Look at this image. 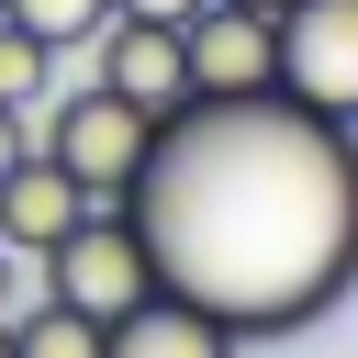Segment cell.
<instances>
[{"label":"cell","instance_id":"cell-1","mask_svg":"<svg viewBox=\"0 0 358 358\" xmlns=\"http://www.w3.org/2000/svg\"><path fill=\"white\" fill-rule=\"evenodd\" d=\"M123 213L145 224L157 280L190 291L224 347L313 336L358 291V123L291 90L190 101L157 123Z\"/></svg>","mask_w":358,"mask_h":358},{"label":"cell","instance_id":"cell-2","mask_svg":"<svg viewBox=\"0 0 358 358\" xmlns=\"http://www.w3.org/2000/svg\"><path fill=\"white\" fill-rule=\"evenodd\" d=\"M45 291H56V302H78V313L112 336V313L157 291V246H145V224H134L123 201H90V213L45 246Z\"/></svg>","mask_w":358,"mask_h":358},{"label":"cell","instance_id":"cell-3","mask_svg":"<svg viewBox=\"0 0 358 358\" xmlns=\"http://www.w3.org/2000/svg\"><path fill=\"white\" fill-rule=\"evenodd\" d=\"M145 145H157V112H134L123 90H67L56 112H45V157L90 190V201H123L134 179H145Z\"/></svg>","mask_w":358,"mask_h":358},{"label":"cell","instance_id":"cell-4","mask_svg":"<svg viewBox=\"0 0 358 358\" xmlns=\"http://www.w3.org/2000/svg\"><path fill=\"white\" fill-rule=\"evenodd\" d=\"M280 90L358 123V0H280Z\"/></svg>","mask_w":358,"mask_h":358},{"label":"cell","instance_id":"cell-5","mask_svg":"<svg viewBox=\"0 0 358 358\" xmlns=\"http://www.w3.org/2000/svg\"><path fill=\"white\" fill-rule=\"evenodd\" d=\"M190 45V101H235V90H280V11H246V0H201L179 22Z\"/></svg>","mask_w":358,"mask_h":358},{"label":"cell","instance_id":"cell-6","mask_svg":"<svg viewBox=\"0 0 358 358\" xmlns=\"http://www.w3.org/2000/svg\"><path fill=\"white\" fill-rule=\"evenodd\" d=\"M90 45H101V67H90L101 90H123V101L157 112V123L190 112V45H179V22H157V11H112Z\"/></svg>","mask_w":358,"mask_h":358},{"label":"cell","instance_id":"cell-7","mask_svg":"<svg viewBox=\"0 0 358 358\" xmlns=\"http://www.w3.org/2000/svg\"><path fill=\"white\" fill-rule=\"evenodd\" d=\"M78 213H90V190H78L45 145H22V157L0 168V246H11V257H45Z\"/></svg>","mask_w":358,"mask_h":358},{"label":"cell","instance_id":"cell-8","mask_svg":"<svg viewBox=\"0 0 358 358\" xmlns=\"http://www.w3.org/2000/svg\"><path fill=\"white\" fill-rule=\"evenodd\" d=\"M112 358H235V347H224V324H213L190 291H168V280H157L145 302H123V313H112Z\"/></svg>","mask_w":358,"mask_h":358},{"label":"cell","instance_id":"cell-9","mask_svg":"<svg viewBox=\"0 0 358 358\" xmlns=\"http://www.w3.org/2000/svg\"><path fill=\"white\" fill-rule=\"evenodd\" d=\"M11 358H112V336L78 313V302H34V313H11Z\"/></svg>","mask_w":358,"mask_h":358},{"label":"cell","instance_id":"cell-10","mask_svg":"<svg viewBox=\"0 0 358 358\" xmlns=\"http://www.w3.org/2000/svg\"><path fill=\"white\" fill-rule=\"evenodd\" d=\"M0 101H11V112L56 101V45H45L34 22H11V11H0Z\"/></svg>","mask_w":358,"mask_h":358},{"label":"cell","instance_id":"cell-11","mask_svg":"<svg viewBox=\"0 0 358 358\" xmlns=\"http://www.w3.org/2000/svg\"><path fill=\"white\" fill-rule=\"evenodd\" d=\"M0 11H11V22H34L56 56H67V45H90V34L112 22V0H0Z\"/></svg>","mask_w":358,"mask_h":358},{"label":"cell","instance_id":"cell-12","mask_svg":"<svg viewBox=\"0 0 358 358\" xmlns=\"http://www.w3.org/2000/svg\"><path fill=\"white\" fill-rule=\"evenodd\" d=\"M22 145H34V134H22V112H11V101H0V168H11V157H22Z\"/></svg>","mask_w":358,"mask_h":358},{"label":"cell","instance_id":"cell-13","mask_svg":"<svg viewBox=\"0 0 358 358\" xmlns=\"http://www.w3.org/2000/svg\"><path fill=\"white\" fill-rule=\"evenodd\" d=\"M112 11H157V22H190L201 0H112Z\"/></svg>","mask_w":358,"mask_h":358},{"label":"cell","instance_id":"cell-14","mask_svg":"<svg viewBox=\"0 0 358 358\" xmlns=\"http://www.w3.org/2000/svg\"><path fill=\"white\" fill-rule=\"evenodd\" d=\"M22 313V280H11V246H0V324Z\"/></svg>","mask_w":358,"mask_h":358},{"label":"cell","instance_id":"cell-15","mask_svg":"<svg viewBox=\"0 0 358 358\" xmlns=\"http://www.w3.org/2000/svg\"><path fill=\"white\" fill-rule=\"evenodd\" d=\"M0 358H11V324H0Z\"/></svg>","mask_w":358,"mask_h":358},{"label":"cell","instance_id":"cell-16","mask_svg":"<svg viewBox=\"0 0 358 358\" xmlns=\"http://www.w3.org/2000/svg\"><path fill=\"white\" fill-rule=\"evenodd\" d=\"M246 11H280V0H246Z\"/></svg>","mask_w":358,"mask_h":358}]
</instances>
